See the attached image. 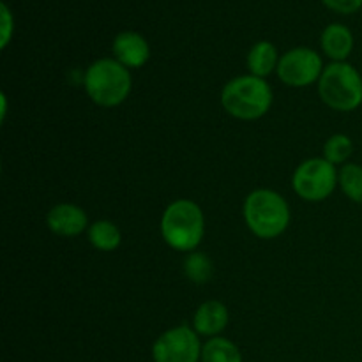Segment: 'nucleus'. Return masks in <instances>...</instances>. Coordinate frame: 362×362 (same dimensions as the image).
Returning a JSON list of instances; mask_svg holds the SVG:
<instances>
[{
	"instance_id": "nucleus-1",
	"label": "nucleus",
	"mask_w": 362,
	"mask_h": 362,
	"mask_svg": "<svg viewBox=\"0 0 362 362\" xmlns=\"http://www.w3.org/2000/svg\"><path fill=\"white\" fill-rule=\"evenodd\" d=\"M205 233V218L200 205L187 198L172 202L161 218V235L172 250L191 253L200 246Z\"/></svg>"
},
{
	"instance_id": "nucleus-2",
	"label": "nucleus",
	"mask_w": 362,
	"mask_h": 362,
	"mask_svg": "<svg viewBox=\"0 0 362 362\" xmlns=\"http://www.w3.org/2000/svg\"><path fill=\"white\" fill-rule=\"evenodd\" d=\"M221 106L239 120L262 119L272 106V88L264 78L243 74L223 87Z\"/></svg>"
},
{
	"instance_id": "nucleus-3",
	"label": "nucleus",
	"mask_w": 362,
	"mask_h": 362,
	"mask_svg": "<svg viewBox=\"0 0 362 362\" xmlns=\"http://www.w3.org/2000/svg\"><path fill=\"white\" fill-rule=\"evenodd\" d=\"M244 219L258 239H276L290 225V207L272 189L251 191L244 202Z\"/></svg>"
},
{
	"instance_id": "nucleus-4",
	"label": "nucleus",
	"mask_w": 362,
	"mask_h": 362,
	"mask_svg": "<svg viewBox=\"0 0 362 362\" xmlns=\"http://www.w3.org/2000/svg\"><path fill=\"white\" fill-rule=\"evenodd\" d=\"M85 90L88 98L103 108L119 106L129 98L133 78L127 67L115 59H99L85 73Z\"/></svg>"
},
{
	"instance_id": "nucleus-5",
	"label": "nucleus",
	"mask_w": 362,
	"mask_h": 362,
	"mask_svg": "<svg viewBox=\"0 0 362 362\" xmlns=\"http://www.w3.org/2000/svg\"><path fill=\"white\" fill-rule=\"evenodd\" d=\"M318 94L336 112H354L362 105V74L352 64L332 62L318 80Z\"/></svg>"
},
{
	"instance_id": "nucleus-6",
	"label": "nucleus",
	"mask_w": 362,
	"mask_h": 362,
	"mask_svg": "<svg viewBox=\"0 0 362 362\" xmlns=\"http://www.w3.org/2000/svg\"><path fill=\"white\" fill-rule=\"evenodd\" d=\"M339 172L325 158H311L300 163L292 177V187L306 202H322L334 193Z\"/></svg>"
},
{
	"instance_id": "nucleus-7",
	"label": "nucleus",
	"mask_w": 362,
	"mask_h": 362,
	"mask_svg": "<svg viewBox=\"0 0 362 362\" xmlns=\"http://www.w3.org/2000/svg\"><path fill=\"white\" fill-rule=\"evenodd\" d=\"M198 332L189 325H177L163 332L152 345L154 362H198L202 349Z\"/></svg>"
},
{
	"instance_id": "nucleus-8",
	"label": "nucleus",
	"mask_w": 362,
	"mask_h": 362,
	"mask_svg": "<svg viewBox=\"0 0 362 362\" xmlns=\"http://www.w3.org/2000/svg\"><path fill=\"white\" fill-rule=\"evenodd\" d=\"M324 62L322 57L311 48H293L286 52L279 59L278 64V78L285 85L293 88L310 87L311 83H317L324 73Z\"/></svg>"
},
{
	"instance_id": "nucleus-9",
	"label": "nucleus",
	"mask_w": 362,
	"mask_h": 362,
	"mask_svg": "<svg viewBox=\"0 0 362 362\" xmlns=\"http://www.w3.org/2000/svg\"><path fill=\"white\" fill-rule=\"evenodd\" d=\"M46 225L59 237H76L85 232L88 218L81 207L74 204H59L49 209Z\"/></svg>"
},
{
	"instance_id": "nucleus-10",
	"label": "nucleus",
	"mask_w": 362,
	"mask_h": 362,
	"mask_svg": "<svg viewBox=\"0 0 362 362\" xmlns=\"http://www.w3.org/2000/svg\"><path fill=\"white\" fill-rule=\"evenodd\" d=\"M113 55L124 67L136 69V67L147 64L148 57H151V48H148V42L145 41L144 35H140L138 32L126 30L120 32L113 39Z\"/></svg>"
},
{
	"instance_id": "nucleus-11",
	"label": "nucleus",
	"mask_w": 362,
	"mask_h": 362,
	"mask_svg": "<svg viewBox=\"0 0 362 362\" xmlns=\"http://www.w3.org/2000/svg\"><path fill=\"white\" fill-rule=\"evenodd\" d=\"M228 325V310L219 300H205L193 315V329L200 336L216 338Z\"/></svg>"
},
{
	"instance_id": "nucleus-12",
	"label": "nucleus",
	"mask_w": 362,
	"mask_h": 362,
	"mask_svg": "<svg viewBox=\"0 0 362 362\" xmlns=\"http://www.w3.org/2000/svg\"><path fill=\"white\" fill-rule=\"evenodd\" d=\"M322 49L334 62H345L354 49V35L349 27L341 23H332L322 32Z\"/></svg>"
},
{
	"instance_id": "nucleus-13",
	"label": "nucleus",
	"mask_w": 362,
	"mask_h": 362,
	"mask_svg": "<svg viewBox=\"0 0 362 362\" xmlns=\"http://www.w3.org/2000/svg\"><path fill=\"white\" fill-rule=\"evenodd\" d=\"M281 57H278V49L272 42L260 41L247 53V69L250 74L258 78H267L274 71H278V64Z\"/></svg>"
},
{
	"instance_id": "nucleus-14",
	"label": "nucleus",
	"mask_w": 362,
	"mask_h": 362,
	"mask_svg": "<svg viewBox=\"0 0 362 362\" xmlns=\"http://www.w3.org/2000/svg\"><path fill=\"white\" fill-rule=\"evenodd\" d=\"M87 235L92 246L98 251H105V253L115 251L122 243L120 228L108 219H99V221L92 223L87 230Z\"/></svg>"
},
{
	"instance_id": "nucleus-15",
	"label": "nucleus",
	"mask_w": 362,
	"mask_h": 362,
	"mask_svg": "<svg viewBox=\"0 0 362 362\" xmlns=\"http://www.w3.org/2000/svg\"><path fill=\"white\" fill-rule=\"evenodd\" d=\"M202 362H243V354L228 338L216 336L202 349Z\"/></svg>"
},
{
	"instance_id": "nucleus-16",
	"label": "nucleus",
	"mask_w": 362,
	"mask_h": 362,
	"mask_svg": "<svg viewBox=\"0 0 362 362\" xmlns=\"http://www.w3.org/2000/svg\"><path fill=\"white\" fill-rule=\"evenodd\" d=\"M184 274L194 285H205L214 274V265H212V260L205 253L191 251V253H187L186 260H184Z\"/></svg>"
},
{
	"instance_id": "nucleus-17",
	"label": "nucleus",
	"mask_w": 362,
	"mask_h": 362,
	"mask_svg": "<svg viewBox=\"0 0 362 362\" xmlns=\"http://www.w3.org/2000/svg\"><path fill=\"white\" fill-rule=\"evenodd\" d=\"M339 187L349 200L362 204V166L349 163L339 170Z\"/></svg>"
},
{
	"instance_id": "nucleus-18",
	"label": "nucleus",
	"mask_w": 362,
	"mask_h": 362,
	"mask_svg": "<svg viewBox=\"0 0 362 362\" xmlns=\"http://www.w3.org/2000/svg\"><path fill=\"white\" fill-rule=\"evenodd\" d=\"M354 154V141L349 134H332L324 145V158L332 165H343Z\"/></svg>"
},
{
	"instance_id": "nucleus-19",
	"label": "nucleus",
	"mask_w": 362,
	"mask_h": 362,
	"mask_svg": "<svg viewBox=\"0 0 362 362\" xmlns=\"http://www.w3.org/2000/svg\"><path fill=\"white\" fill-rule=\"evenodd\" d=\"M332 11L341 14H352L362 7V0H322Z\"/></svg>"
},
{
	"instance_id": "nucleus-20",
	"label": "nucleus",
	"mask_w": 362,
	"mask_h": 362,
	"mask_svg": "<svg viewBox=\"0 0 362 362\" xmlns=\"http://www.w3.org/2000/svg\"><path fill=\"white\" fill-rule=\"evenodd\" d=\"M0 9H2V48H6L11 37V30H13V20H11V13L6 4H2Z\"/></svg>"
}]
</instances>
